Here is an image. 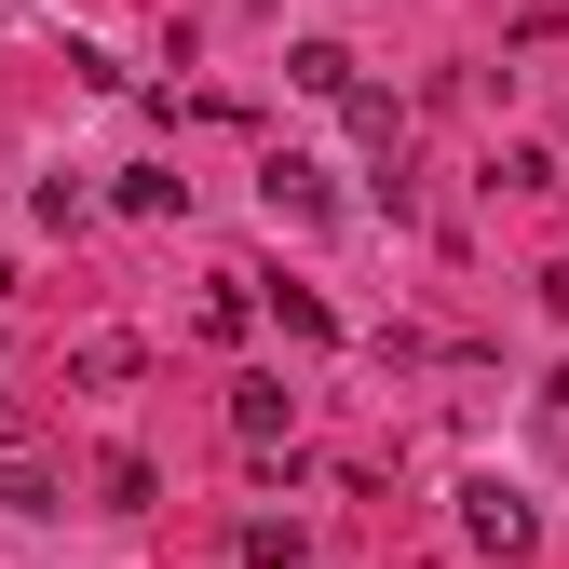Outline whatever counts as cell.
<instances>
[{
    "mask_svg": "<svg viewBox=\"0 0 569 569\" xmlns=\"http://www.w3.org/2000/svg\"><path fill=\"white\" fill-rule=\"evenodd\" d=\"M461 529H475L488 556H516V542H529L542 516H529V488H502V475H475V488H461Z\"/></svg>",
    "mask_w": 569,
    "mask_h": 569,
    "instance_id": "cell-1",
    "label": "cell"
},
{
    "mask_svg": "<svg viewBox=\"0 0 569 569\" xmlns=\"http://www.w3.org/2000/svg\"><path fill=\"white\" fill-rule=\"evenodd\" d=\"M258 203H271V218H299V231H312V218H339L326 163H299V150H271V163H258Z\"/></svg>",
    "mask_w": 569,
    "mask_h": 569,
    "instance_id": "cell-2",
    "label": "cell"
},
{
    "mask_svg": "<svg viewBox=\"0 0 569 569\" xmlns=\"http://www.w3.org/2000/svg\"><path fill=\"white\" fill-rule=\"evenodd\" d=\"M231 435L244 448H284V435H299V393H284V380H231Z\"/></svg>",
    "mask_w": 569,
    "mask_h": 569,
    "instance_id": "cell-3",
    "label": "cell"
},
{
    "mask_svg": "<svg viewBox=\"0 0 569 569\" xmlns=\"http://www.w3.org/2000/svg\"><path fill=\"white\" fill-rule=\"evenodd\" d=\"M136 367H150V352H136L122 326H109V339H82V352H68V380H82V393H122Z\"/></svg>",
    "mask_w": 569,
    "mask_h": 569,
    "instance_id": "cell-4",
    "label": "cell"
},
{
    "mask_svg": "<svg viewBox=\"0 0 569 569\" xmlns=\"http://www.w3.org/2000/svg\"><path fill=\"white\" fill-rule=\"evenodd\" d=\"M231 556H244V569H299V556H312V529H299V516H244V542H231Z\"/></svg>",
    "mask_w": 569,
    "mask_h": 569,
    "instance_id": "cell-5",
    "label": "cell"
},
{
    "mask_svg": "<svg viewBox=\"0 0 569 569\" xmlns=\"http://www.w3.org/2000/svg\"><path fill=\"white\" fill-rule=\"evenodd\" d=\"M284 82H299V96H352V82H367V68H352L339 41H299V54H284Z\"/></svg>",
    "mask_w": 569,
    "mask_h": 569,
    "instance_id": "cell-6",
    "label": "cell"
},
{
    "mask_svg": "<svg viewBox=\"0 0 569 569\" xmlns=\"http://www.w3.org/2000/svg\"><path fill=\"white\" fill-rule=\"evenodd\" d=\"M28 218H41V231H82V218H96V190H82V177H41V190H28Z\"/></svg>",
    "mask_w": 569,
    "mask_h": 569,
    "instance_id": "cell-7",
    "label": "cell"
},
{
    "mask_svg": "<svg viewBox=\"0 0 569 569\" xmlns=\"http://www.w3.org/2000/svg\"><path fill=\"white\" fill-rule=\"evenodd\" d=\"M177 203H190V177H163V163H150V177H122V218H177Z\"/></svg>",
    "mask_w": 569,
    "mask_h": 569,
    "instance_id": "cell-8",
    "label": "cell"
},
{
    "mask_svg": "<svg viewBox=\"0 0 569 569\" xmlns=\"http://www.w3.org/2000/svg\"><path fill=\"white\" fill-rule=\"evenodd\" d=\"M0 502H14V516H68V488H54L41 461H14V475H0Z\"/></svg>",
    "mask_w": 569,
    "mask_h": 569,
    "instance_id": "cell-9",
    "label": "cell"
},
{
    "mask_svg": "<svg viewBox=\"0 0 569 569\" xmlns=\"http://www.w3.org/2000/svg\"><path fill=\"white\" fill-rule=\"evenodd\" d=\"M339 109H352V136H380V150H393V136H407V109H393V96H380V82H352V96H339Z\"/></svg>",
    "mask_w": 569,
    "mask_h": 569,
    "instance_id": "cell-10",
    "label": "cell"
},
{
    "mask_svg": "<svg viewBox=\"0 0 569 569\" xmlns=\"http://www.w3.org/2000/svg\"><path fill=\"white\" fill-rule=\"evenodd\" d=\"M0 284H14V271H0Z\"/></svg>",
    "mask_w": 569,
    "mask_h": 569,
    "instance_id": "cell-11",
    "label": "cell"
}]
</instances>
